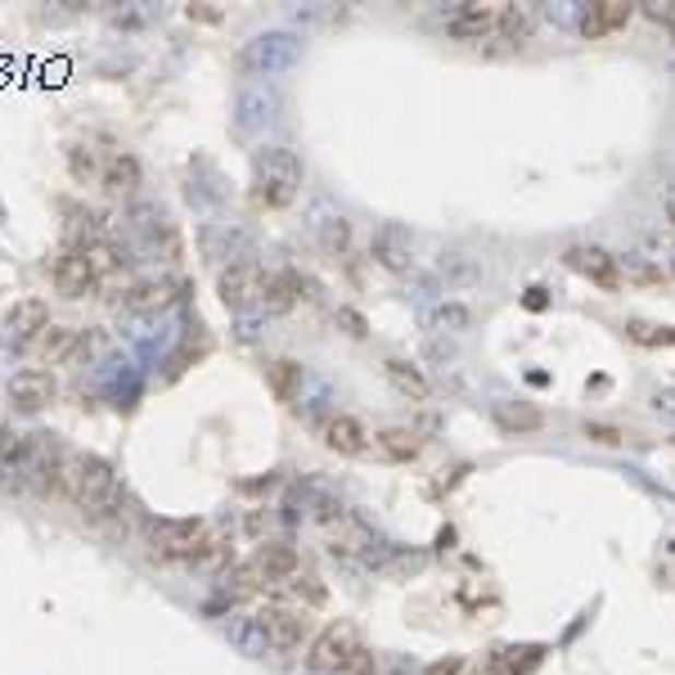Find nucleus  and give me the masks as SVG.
I'll return each instance as SVG.
<instances>
[{
    "instance_id": "f257e3e1",
    "label": "nucleus",
    "mask_w": 675,
    "mask_h": 675,
    "mask_svg": "<svg viewBox=\"0 0 675 675\" xmlns=\"http://www.w3.org/2000/svg\"><path fill=\"white\" fill-rule=\"evenodd\" d=\"M63 500H72L95 522H108L122 513L127 492L118 482V469L104 455H95V450H68L63 455Z\"/></svg>"
},
{
    "instance_id": "f03ea898",
    "label": "nucleus",
    "mask_w": 675,
    "mask_h": 675,
    "mask_svg": "<svg viewBox=\"0 0 675 675\" xmlns=\"http://www.w3.org/2000/svg\"><path fill=\"white\" fill-rule=\"evenodd\" d=\"M303 158L284 144H267L252 163V199L261 208H288L303 190Z\"/></svg>"
},
{
    "instance_id": "7ed1b4c3",
    "label": "nucleus",
    "mask_w": 675,
    "mask_h": 675,
    "mask_svg": "<svg viewBox=\"0 0 675 675\" xmlns=\"http://www.w3.org/2000/svg\"><path fill=\"white\" fill-rule=\"evenodd\" d=\"M208 522L203 518H154L149 522V545H154V554L163 558H185L194 562L208 545Z\"/></svg>"
},
{
    "instance_id": "20e7f679",
    "label": "nucleus",
    "mask_w": 675,
    "mask_h": 675,
    "mask_svg": "<svg viewBox=\"0 0 675 675\" xmlns=\"http://www.w3.org/2000/svg\"><path fill=\"white\" fill-rule=\"evenodd\" d=\"M365 644H360V630L352 626V621H329L316 640H311V649H307V666L316 671V675H343V666L360 653Z\"/></svg>"
},
{
    "instance_id": "39448f33",
    "label": "nucleus",
    "mask_w": 675,
    "mask_h": 675,
    "mask_svg": "<svg viewBox=\"0 0 675 675\" xmlns=\"http://www.w3.org/2000/svg\"><path fill=\"white\" fill-rule=\"evenodd\" d=\"M509 19V5H455L446 14V36L464 46H482V42H500V27Z\"/></svg>"
},
{
    "instance_id": "423d86ee",
    "label": "nucleus",
    "mask_w": 675,
    "mask_h": 675,
    "mask_svg": "<svg viewBox=\"0 0 675 675\" xmlns=\"http://www.w3.org/2000/svg\"><path fill=\"white\" fill-rule=\"evenodd\" d=\"M307 608L303 604H284V599H271V604H261L257 608V626L267 630V644L271 649H280V653H288V649H297L307 640Z\"/></svg>"
},
{
    "instance_id": "0eeeda50",
    "label": "nucleus",
    "mask_w": 675,
    "mask_h": 675,
    "mask_svg": "<svg viewBox=\"0 0 675 675\" xmlns=\"http://www.w3.org/2000/svg\"><path fill=\"white\" fill-rule=\"evenodd\" d=\"M216 293H221V303L230 307V311L261 307V293H267V271H261L257 261H230V267H221V275H216Z\"/></svg>"
},
{
    "instance_id": "6e6552de",
    "label": "nucleus",
    "mask_w": 675,
    "mask_h": 675,
    "mask_svg": "<svg viewBox=\"0 0 675 675\" xmlns=\"http://www.w3.org/2000/svg\"><path fill=\"white\" fill-rule=\"evenodd\" d=\"M248 568L257 577V585H293L297 572H303V558L288 541H261L257 554L248 558Z\"/></svg>"
},
{
    "instance_id": "1a4fd4ad",
    "label": "nucleus",
    "mask_w": 675,
    "mask_h": 675,
    "mask_svg": "<svg viewBox=\"0 0 675 675\" xmlns=\"http://www.w3.org/2000/svg\"><path fill=\"white\" fill-rule=\"evenodd\" d=\"M562 261L577 271V275H585L590 284H599V288H608V293H617L626 280H621V257H613L608 248H594V244H577V248H568L562 252Z\"/></svg>"
},
{
    "instance_id": "9d476101",
    "label": "nucleus",
    "mask_w": 675,
    "mask_h": 675,
    "mask_svg": "<svg viewBox=\"0 0 675 675\" xmlns=\"http://www.w3.org/2000/svg\"><path fill=\"white\" fill-rule=\"evenodd\" d=\"M369 252H374V261H379L388 275H410V271H415V239H410V230H405V225H396V221H388V225L374 230Z\"/></svg>"
},
{
    "instance_id": "9b49d317",
    "label": "nucleus",
    "mask_w": 675,
    "mask_h": 675,
    "mask_svg": "<svg viewBox=\"0 0 675 675\" xmlns=\"http://www.w3.org/2000/svg\"><path fill=\"white\" fill-rule=\"evenodd\" d=\"M50 280H55V288H59L63 297H86V293H95V284H99V275H95V267H91L86 248L59 252V257L50 261Z\"/></svg>"
},
{
    "instance_id": "f8f14e48",
    "label": "nucleus",
    "mask_w": 675,
    "mask_h": 675,
    "mask_svg": "<svg viewBox=\"0 0 675 675\" xmlns=\"http://www.w3.org/2000/svg\"><path fill=\"white\" fill-rule=\"evenodd\" d=\"M59 383L50 369H19L10 379V405L19 410V415H36V410H46L55 401Z\"/></svg>"
},
{
    "instance_id": "ddd939ff",
    "label": "nucleus",
    "mask_w": 675,
    "mask_h": 675,
    "mask_svg": "<svg viewBox=\"0 0 675 675\" xmlns=\"http://www.w3.org/2000/svg\"><path fill=\"white\" fill-rule=\"evenodd\" d=\"M32 460H36V433H5L0 428V482L5 486L32 482Z\"/></svg>"
},
{
    "instance_id": "4468645a",
    "label": "nucleus",
    "mask_w": 675,
    "mask_h": 675,
    "mask_svg": "<svg viewBox=\"0 0 675 675\" xmlns=\"http://www.w3.org/2000/svg\"><path fill=\"white\" fill-rule=\"evenodd\" d=\"M316 437H320L329 450H338V455H365V450H369V433L360 428L356 415H343V410L324 415V419L316 424Z\"/></svg>"
},
{
    "instance_id": "2eb2a0df",
    "label": "nucleus",
    "mask_w": 675,
    "mask_h": 675,
    "mask_svg": "<svg viewBox=\"0 0 675 675\" xmlns=\"http://www.w3.org/2000/svg\"><path fill=\"white\" fill-rule=\"evenodd\" d=\"M5 329L14 343H36L46 329H50V307L42 303V297H23V303H14L5 311Z\"/></svg>"
},
{
    "instance_id": "dca6fc26",
    "label": "nucleus",
    "mask_w": 675,
    "mask_h": 675,
    "mask_svg": "<svg viewBox=\"0 0 675 675\" xmlns=\"http://www.w3.org/2000/svg\"><path fill=\"white\" fill-rule=\"evenodd\" d=\"M635 5H626V0H594V5L581 14V36L585 42H599V36H613L630 23Z\"/></svg>"
},
{
    "instance_id": "f3484780",
    "label": "nucleus",
    "mask_w": 675,
    "mask_h": 675,
    "mask_svg": "<svg viewBox=\"0 0 675 675\" xmlns=\"http://www.w3.org/2000/svg\"><path fill=\"white\" fill-rule=\"evenodd\" d=\"M303 288H307L303 271L284 267V271L267 275V293H261V307H267V311H275V316H284V311H293L297 303H303Z\"/></svg>"
},
{
    "instance_id": "a211bd4d",
    "label": "nucleus",
    "mask_w": 675,
    "mask_h": 675,
    "mask_svg": "<svg viewBox=\"0 0 675 675\" xmlns=\"http://www.w3.org/2000/svg\"><path fill=\"white\" fill-rule=\"evenodd\" d=\"M492 419L500 424V433L509 437H522V433H541L545 428V415L528 401H496L492 405Z\"/></svg>"
},
{
    "instance_id": "6ab92c4d",
    "label": "nucleus",
    "mask_w": 675,
    "mask_h": 675,
    "mask_svg": "<svg viewBox=\"0 0 675 675\" xmlns=\"http://www.w3.org/2000/svg\"><path fill=\"white\" fill-rule=\"evenodd\" d=\"M122 303H127L131 311H140V316H154V311H163V307L176 303V284H171V280H135V284L127 288Z\"/></svg>"
},
{
    "instance_id": "aec40b11",
    "label": "nucleus",
    "mask_w": 675,
    "mask_h": 675,
    "mask_svg": "<svg viewBox=\"0 0 675 675\" xmlns=\"http://www.w3.org/2000/svg\"><path fill=\"white\" fill-rule=\"evenodd\" d=\"M99 180H104L108 194H135V190H140V158L127 154V149H118V154L104 158Z\"/></svg>"
},
{
    "instance_id": "412c9836",
    "label": "nucleus",
    "mask_w": 675,
    "mask_h": 675,
    "mask_svg": "<svg viewBox=\"0 0 675 675\" xmlns=\"http://www.w3.org/2000/svg\"><path fill=\"white\" fill-rule=\"evenodd\" d=\"M374 446H379V455L392 460V464H410V460H419V450H424V437L415 428H383L379 437H374Z\"/></svg>"
},
{
    "instance_id": "4be33fe9",
    "label": "nucleus",
    "mask_w": 675,
    "mask_h": 675,
    "mask_svg": "<svg viewBox=\"0 0 675 675\" xmlns=\"http://www.w3.org/2000/svg\"><path fill=\"white\" fill-rule=\"evenodd\" d=\"M369 545H374L369 528H365V522H356L352 513H347L343 522H338V528H329V549H333V554H343V558H360Z\"/></svg>"
},
{
    "instance_id": "5701e85b",
    "label": "nucleus",
    "mask_w": 675,
    "mask_h": 675,
    "mask_svg": "<svg viewBox=\"0 0 675 675\" xmlns=\"http://www.w3.org/2000/svg\"><path fill=\"white\" fill-rule=\"evenodd\" d=\"M383 374H388V383L410 396V401H428L433 396V383L419 374V365H410V360H383Z\"/></svg>"
},
{
    "instance_id": "b1692460",
    "label": "nucleus",
    "mask_w": 675,
    "mask_h": 675,
    "mask_svg": "<svg viewBox=\"0 0 675 675\" xmlns=\"http://www.w3.org/2000/svg\"><path fill=\"white\" fill-rule=\"evenodd\" d=\"M293 59V42L288 36H257V42L244 50V63L248 68H280V63H288Z\"/></svg>"
},
{
    "instance_id": "393cba45",
    "label": "nucleus",
    "mask_w": 675,
    "mask_h": 675,
    "mask_svg": "<svg viewBox=\"0 0 675 675\" xmlns=\"http://www.w3.org/2000/svg\"><path fill=\"white\" fill-rule=\"evenodd\" d=\"M267 388H271V396H275V401H284V405H288L297 392H303V365L288 360V356L271 360V365H267Z\"/></svg>"
},
{
    "instance_id": "a878e982",
    "label": "nucleus",
    "mask_w": 675,
    "mask_h": 675,
    "mask_svg": "<svg viewBox=\"0 0 675 675\" xmlns=\"http://www.w3.org/2000/svg\"><path fill=\"white\" fill-rule=\"evenodd\" d=\"M78 338H82V329H72V324H55L50 320V329L36 338V352H42L46 360H63L68 365V356H72V347H78Z\"/></svg>"
},
{
    "instance_id": "bb28decb",
    "label": "nucleus",
    "mask_w": 675,
    "mask_h": 675,
    "mask_svg": "<svg viewBox=\"0 0 675 675\" xmlns=\"http://www.w3.org/2000/svg\"><path fill=\"white\" fill-rule=\"evenodd\" d=\"M225 630H230V640H235L239 653H248V658H267L271 644H267V630L257 626V613H252V617H235Z\"/></svg>"
},
{
    "instance_id": "cd10ccee",
    "label": "nucleus",
    "mask_w": 675,
    "mask_h": 675,
    "mask_svg": "<svg viewBox=\"0 0 675 675\" xmlns=\"http://www.w3.org/2000/svg\"><path fill=\"white\" fill-rule=\"evenodd\" d=\"M469 324H473V311L464 303H437L428 311V329L433 333H464Z\"/></svg>"
},
{
    "instance_id": "c85d7f7f",
    "label": "nucleus",
    "mask_w": 675,
    "mask_h": 675,
    "mask_svg": "<svg viewBox=\"0 0 675 675\" xmlns=\"http://www.w3.org/2000/svg\"><path fill=\"white\" fill-rule=\"evenodd\" d=\"M626 338L640 347H675V329L666 324H649V320H630L626 324Z\"/></svg>"
},
{
    "instance_id": "c756f323",
    "label": "nucleus",
    "mask_w": 675,
    "mask_h": 675,
    "mask_svg": "<svg viewBox=\"0 0 675 675\" xmlns=\"http://www.w3.org/2000/svg\"><path fill=\"white\" fill-rule=\"evenodd\" d=\"M320 248H324L329 257H347V248H352V225H347L343 216L324 221V225H320Z\"/></svg>"
},
{
    "instance_id": "7c9ffc66",
    "label": "nucleus",
    "mask_w": 675,
    "mask_h": 675,
    "mask_svg": "<svg viewBox=\"0 0 675 675\" xmlns=\"http://www.w3.org/2000/svg\"><path fill=\"white\" fill-rule=\"evenodd\" d=\"M293 590H297V599H303V608H320V604H324V585H320V577H311V572H297Z\"/></svg>"
},
{
    "instance_id": "2f4dec72",
    "label": "nucleus",
    "mask_w": 675,
    "mask_h": 675,
    "mask_svg": "<svg viewBox=\"0 0 675 675\" xmlns=\"http://www.w3.org/2000/svg\"><path fill=\"white\" fill-rule=\"evenodd\" d=\"M68 167H72V180H82V185H86V180H95V176L104 171L91 154H82V149H68Z\"/></svg>"
},
{
    "instance_id": "473e14b6",
    "label": "nucleus",
    "mask_w": 675,
    "mask_h": 675,
    "mask_svg": "<svg viewBox=\"0 0 675 675\" xmlns=\"http://www.w3.org/2000/svg\"><path fill=\"white\" fill-rule=\"evenodd\" d=\"M644 19H653L658 27H666L675 36V0H649L644 5Z\"/></svg>"
},
{
    "instance_id": "72a5a7b5",
    "label": "nucleus",
    "mask_w": 675,
    "mask_h": 675,
    "mask_svg": "<svg viewBox=\"0 0 675 675\" xmlns=\"http://www.w3.org/2000/svg\"><path fill=\"white\" fill-rule=\"evenodd\" d=\"M343 675H383V671H379V658H374L369 649H360V653L343 666Z\"/></svg>"
},
{
    "instance_id": "f704fd0d",
    "label": "nucleus",
    "mask_w": 675,
    "mask_h": 675,
    "mask_svg": "<svg viewBox=\"0 0 675 675\" xmlns=\"http://www.w3.org/2000/svg\"><path fill=\"white\" fill-rule=\"evenodd\" d=\"M585 437L599 441V446H621L626 441V433L621 428H608V424H585Z\"/></svg>"
},
{
    "instance_id": "c9c22d12",
    "label": "nucleus",
    "mask_w": 675,
    "mask_h": 675,
    "mask_svg": "<svg viewBox=\"0 0 675 675\" xmlns=\"http://www.w3.org/2000/svg\"><path fill=\"white\" fill-rule=\"evenodd\" d=\"M338 320H343L347 324V333H356V338H365L369 329H365V316H356L352 307H338Z\"/></svg>"
},
{
    "instance_id": "e433bc0d",
    "label": "nucleus",
    "mask_w": 675,
    "mask_h": 675,
    "mask_svg": "<svg viewBox=\"0 0 675 675\" xmlns=\"http://www.w3.org/2000/svg\"><path fill=\"white\" fill-rule=\"evenodd\" d=\"M190 19H199V23H221V10H212V5H190Z\"/></svg>"
},
{
    "instance_id": "4c0bfd02",
    "label": "nucleus",
    "mask_w": 675,
    "mask_h": 675,
    "mask_svg": "<svg viewBox=\"0 0 675 675\" xmlns=\"http://www.w3.org/2000/svg\"><path fill=\"white\" fill-rule=\"evenodd\" d=\"M428 675H460V662L455 658H450V662H433Z\"/></svg>"
},
{
    "instance_id": "58836bf2",
    "label": "nucleus",
    "mask_w": 675,
    "mask_h": 675,
    "mask_svg": "<svg viewBox=\"0 0 675 675\" xmlns=\"http://www.w3.org/2000/svg\"><path fill=\"white\" fill-rule=\"evenodd\" d=\"M528 307H532V311L545 307V288H532V293H528Z\"/></svg>"
},
{
    "instance_id": "ea45409f",
    "label": "nucleus",
    "mask_w": 675,
    "mask_h": 675,
    "mask_svg": "<svg viewBox=\"0 0 675 675\" xmlns=\"http://www.w3.org/2000/svg\"><path fill=\"white\" fill-rule=\"evenodd\" d=\"M666 221H671V230H675V185L666 190Z\"/></svg>"
}]
</instances>
